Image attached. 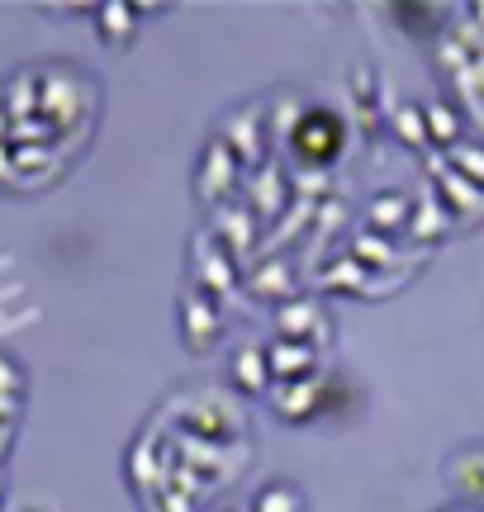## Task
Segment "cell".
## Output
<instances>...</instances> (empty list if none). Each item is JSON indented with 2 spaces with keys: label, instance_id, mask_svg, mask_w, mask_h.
<instances>
[{
  "label": "cell",
  "instance_id": "cell-1",
  "mask_svg": "<svg viewBox=\"0 0 484 512\" xmlns=\"http://www.w3.org/2000/svg\"><path fill=\"white\" fill-rule=\"evenodd\" d=\"M342 143H347V128L333 110H304L290 128V147H295L299 162L309 166H328L342 157Z\"/></svg>",
  "mask_w": 484,
  "mask_h": 512
},
{
  "label": "cell",
  "instance_id": "cell-2",
  "mask_svg": "<svg viewBox=\"0 0 484 512\" xmlns=\"http://www.w3.org/2000/svg\"><path fill=\"white\" fill-rule=\"evenodd\" d=\"M181 337L190 351H214V342L224 337V313L214 304V294L205 290H186L181 294Z\"/></svg>",
  "mask_w": 484,
  "mask_h": 512
},
{
  "label": "cell",
  "instance_id": "cell-3",
  "mask_svg": "<svg viewBox=\"0 0 484 512\" xmlns=\"http://www.w3.org/2000/svg\"><path fill=\"white\" fill-rule=\"evenodd\" d=\"M276 328L285 342H309V347H318L323 337H328V313H323V304H314V299H290V304H280L276 309Z\"/></svg>",
  "mask_w": 484,
  "mask_h": 512
},
{
  "label": "cell",
  "instance_id": "cell-4",
  "mask_svg": "<svg viewBox=\"0 0 484 512\" xmlns=\"http://www.w3.org/2000/svg\"><path fill=\"white\" fill-rule=\"evenodd\" d=\"M266 366H271V380H276V384L318 380V347H309V342H285V337H276V342L266 347Z\"/></svg>",
  "mask_w": 484,
  "mask_h": 512
},
{
  "label": "cell",
  "instance_id": "cell-5",
  "mask_svg": "<svg viewBox=\"0 0 484 512\" xmlns=\"http://www.w3.org/2000/svg\"><path fill=\"white\" fill-rule=\"evenodd\" d=\"M238 185V157L228 152L224 138H214V143L205 147V162H200V181H195V190H200V200L205 204H224V195Z\"/></svg>",
  "mask_w": 484,
  "mask_h": 512
},
{
  "label": "cell",
  "instance_id": "cell-6",
  "mask_svg": "<svg viewBox=\"0 0 484 512\" xmlns=\"http://www.w3.org/2000/svg\"><path fill=\"white\" fill-rule=\"evenodd\" d=\"M447 484L466 503H484V446H466L447 460Z\"/></svg>",
  "mask_w": 484,
  "mask_h": 512
},
{
  "label": "cell",
  "instance_id": "cell-7",
  "mask_svg": "<svg viewBox=\"0 0 484 512\" xmlns=\"http://www.w3.org/2000/svg\"><path fill=\"white\" fill-rule=\"evenodd\" d=\"M276 413L285 422H314L323 408V389L318 380H299V384H276Z\"/></svg>",
  "mask_w": 484,
  "mask_h": 512
},
{
  "label": "cell",
  "instance_id": "cell-8",
  "mask_svg": "<svg viewBox=\"0 0 484 512\" xmlns=\"http://www.w3.org/2000/svg\"><path fill=\"white\" fill-rule=\"evenodd\" d=\"M95 29H100V38L110 43V48H129L133 34H138V19L133 15H143L138 5H129V0H110V5H95Z\"/></svg>",
  "mask_w": 484,
  "mask_h": 512
},
{
  "label": "cell",
  "instance_id": "cell-9",
  "mask_svg": "<svg viewBox=\"0 0 484 512\" xmlns=\"http://www.w3.org/2000/svg\"><path fill=\"white\" fill-rule=\"evenodd\" d=\"M404 228H413V204H409V195H399V190L375 195V200H371V233L390 238V233H404Z\"/></svg>",
  "mask_w": 484,
  "mask_h": 512
},
{
  "label": "cell",
  "instance_id": "cell-10",
  "mask_svg": "<svg viewBox=\"0 0 484 512\" xmlns=\"http://www.w3.org/2000/svg\"><path fill=\"white\" fill-rule=\"evenodd\" d=\"M224 128H242V133H233V138H224V143H228V152L238 147V162L257 166V162H261V143H257V138H252V133H257V128H261V110H257V105H242V110H233V114H228V119H224Z\"/></svg>",
  "mask_w": 484,
  "mask_h": 512
},
{
  "label": "cell",
  "instance_id": "cell-11",
  "mask_svg": "<svg viewBox=\"0 0 484 512\" xmlns=\"http://www.w3.org/2000/svg\"><path fill=\"white\" fill-rule=\"evenodd\" d=\"M228 380L238 384L242 394H266L271 389V366H266V351L247 347L233 356V366H228Z\"/></svg>",
  "mask_w": 484,
  "mask_h": 512
},
{
  "label": "cell",
  "instance_id": "cell-12",
  "mask_svg": "<svg viewBox=\"0 0 484 512\" xmlns=\"http://www.w3.org/2000/svg\"><path fill=\"white\" fill-rule=\"evenodd\" d=\"M423 119H428V138L437 147H461L466 143V124H461V114L451 110L447 100H428V105H423Z\"/></svg>",
  "mask_w": 484,
  "mask_h": 512
},
{
  "label": "cell",
  "instance_id": "cell-13",
  "mask_svg": "<svg viewBox=\"0 0 484 512\" xmlns=\"http://www.w3.org/2000/svg\"><path fill=\"white\" fill-rule=\"evenodd\" d=\"M437 185H442V195L456 214H466V219H484V190L466 181V176H456V171H437Z\"/></svg>",
  "mask_w": 484,
  "mask_h": 512
},
{
  "label": "cell",
  "instance_id": "cell-14",
  "mask_svg": "<svg viewBox=\"0 0 484 512\" xmlns=\"http://www.w3.org/2000/svg\"><path fill=\"white\" fill-rule=\"evenodd\" d=\"M247 512H304V494H299L290 479H266L257 494H252V508Z\"/></svg>",
  "mask_w": 484,
  "mask_h": 512
},
{
  "label": "cell",
  "instance_id": "cell-15",
  "mask_svg": "<svg viewBox=\"0 0 484 512\" xmlns=\"http://www.w3.org/2000/svg\"><path fill=\"white\" fill-rule=\"evenodd\" d=\"M252 294L276 299V309L290 304V299H295V275H290V266H285V261H266V266L252 275Z\"/></svg>",
  "mask_w": 484,
  "mask_h": 512
},
{
  "label": "cell",
  "instance_id": "cell-16",
  "mask_svg": "<svg viewBox=\"0 0 484 512\" xmlns=\"http://www.w3.org/2000/svg\"><path fill=\"white\" fill-rule=\"evenodd\" d=\"M394 133H399V143L409 147H428V119H423V105H399L394 110Z\"/></svg>",
  "mask_w": 484,
  "mask_h": 512
},
{
  "label": "cell",
  "instance_id": "cell-17",
  "mask_svg": "<svg viewBox=\"0 0 484 512\" xmlns=\"http://www.w3.org/2000/svg\"><path fill=\"white\" fill-rule=\"evenodd\" d=\"M219 233H224V247H233V252H242L247 242H252V214H242L238 204H224V214H219Z\"/></svg>",
  "mask_w": 484,
  "mask_h": 512
},
{
  "label": "cell",
  "instance_id": "cell-18",
  "mask_svg": "<svg viewBox=\"0 0 484 512\" xmlns=\"http://www.w3.org/2000/svg\"><path fill=\"white\" fill-rule=\"evenodd\" d=\"M352 261L356 266H390L394 261V252H390V238H380V233H356V242H352Z\"/></svg>",
  "mask_w": 484,
  "mask_h": 512
},
{
  "label": "cell",
  "instance_id": "cell-19",
  "mask_svg": "<svg viewBox=\"0 0 484 512\" xmlns=\"http://www.w3.org/2000/svg\"><path fill=\"white\" fill-rule=\"evenodd\" d=\"M451 166H456V176H466L475 190H484V147L480 143H461L447 152Z\"/></svg>",
  "mask_w": 484,
  "mask_h": 512
},
{
  "label": "cell",
  "instance_id": "cell-20",
  "mask_svg": "<svg viewBox=\"0 0 484 512\" xmlns=\"http://www.w3.org/2000/svg\"><path fill=\"white\" fill-rule=\"evenodd\" d=\"M437 209H442L437 200L423 204V219H418V238H423V242H432V238H437V228H442V214H437Z\"/></svg>",
  "mask_w": 484,
  "mask_h": 512
},
{
  "label": "cell",
  "instance_id": "cell-21",
  "mask_svg": "<svg viewBox=\"0 0 484 512\" xmlns=\"http://www.w3.org/2000/svg\"><path fill=\"white\" fill-rule=\"evenodd\" d=\"M10 124L15 119H10V105H5V91H0V143H10Z\"/></svg>",
  "mask_w": 484,
  "mask_h": 512
},
{
  "label": "cell",
  "instance_id": "cell-22",
  "mask_svg": "<svg viewBox=\"0 0 484 512\" xmlns=\"http://www.w3.org/2000/svg\"><path fill=\"white\" fill-rule=\"evenodd\" d=\"M470 15H475V24L484 29V0H480V5H470Z\"/></svg>",
  "mask_w": 484,
  "mask_h": 512
},
{
  "label": "cell",
  "instance_id": "cell-23",
  "mask_svg": "<svg viewBox=\"0 0 484 512\" xmlns=\"http://www.w3.org/2000/svg\"><path fill=\"white\" fill-rule=\"evenodd\" d=\"M29 512H38V508H29Z\"/></svg>",
  "mask_w": 484,
  "mask_h": 512
}]
</instances>
